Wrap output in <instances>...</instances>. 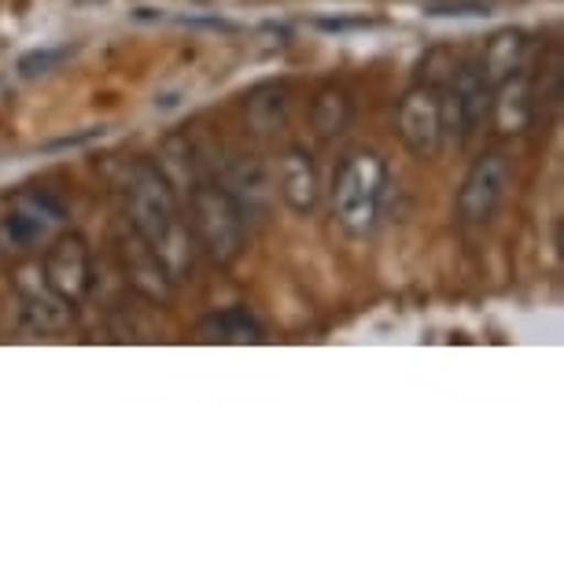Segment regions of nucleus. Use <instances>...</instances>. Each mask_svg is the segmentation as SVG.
<instances>
[{
	"mask_svg": "<svg viewBox=\"0 0 564 564\" xmlns=\"http://www.w3.org/2000/svg\"><path fill=\"white\" fill-rule=\"evenodd\" d=\"M126 221L152 243L159 262L166 265L170 281H185L193 273V251L196 240L188 226L181 221L177 193L170 181L159 174L155 163H137L130 181H126Z\"/></svg>",
	"mask_w": 564,
	"mask_h": 564,
	"instance_id": "1",
	"label": "nucleus"
},
{
	"mask_svg": "<svg viewBox=\"0 0 564 564\" xmlns=\"http://www.w3.org/2000/svg\"><path fill=\"white\" fill-rule=\"evenodd\" d=\"M188 199V232L215 265H232L248 248V218L218 181H199Z\"/></svg>",
	"mask_w": 564,
	"mask_h": 564,
	"instance_id": "2",
	"label": "nucleus"
},
{
	"mask_svg": "<svg viewBox=\"0 0 564 564\" xmlns=\"http://www.w3.org/2000/svg\"><path fill=\"white\" fill-rule=\"evenodd\" d=\"M388 163L377 152H350L333 177V218L350 237H366L380 218Z\"/></svg>",
	"mask_w": 564,
	"mask_h": 564,
	"instance_id": "3",
	"label": "nucleus"
},
{
	"mask_svg": "<svg viewBox=\"0 0 564 564\" xmlns=\"http://www.w3.org/2000/svg\"><path fill=\"white\" fill-rule=\"evenodd\" d=\"M509 193V159L502 152H487L468 166V174L457 188V221L462 226H487Z\"/></svg>",
	"mask_w": 564,
	"mask_h": 564,
	"instance_id": "4",
	"label": "nucleus"
},
{
	"mask_svg": "<svg viewBox=\"0 0 564 564\" xmlns=\"http://www.w3.org/2000/svg\"><path fill=\"white\" fill-rule=\"evenodd\" d=\"M41 281L70 306H78L93 292V254L82 232H63L48 243L41 259Z\"/></svg>",
	"mask_w": 564,
	"mask_h": 564,
	"instance_id": "5",
	"label": "nucleus"
},
{
	"mask_svg": "<svg viewBox=\"0 0 564 564\" xmlns=\"http://www.w3.org/2000/svg\"><path fill=\"white\" fill-rule=\"evenodd\" d=\"M399 141L406 144V152L421 163H429L443 152V119H440V89L435 85H413L406 97L399 100Z\"/></svg>",
	"mask_w": 564,
	"mask_h": 564,
	"instance_id": "6",
	"label": "nucleus"
},
{
	"mask_svg": "<svg viewBox=\"0 0 564 564\" xmlns=\"http://www.w3.org/2000/svg\"><path fill=\"white\" fill-rule=\"evenodd\" d=\"M115 254H119L126 281H130V289L137 295H144V300L155 303V306H166L170 300H174V281H170L166 265L159 262L152 243H148L130 221L115 232Z\"/></svg>",
	"mask_w": 564,
	"mask_h": 564,
	"instance_id": "7",
	"label": "nucleus"
},
{
	"mask_svg": "<svg viewBox=\"0 0 564 564\" xmlns=\"http://www.w3.org/2000/svg\"><path fill=\"white\" fill-rule=\"evenodd\" d=\"M218 185L237 199L243 218H259L270 207V177H265V166L254 155L229 152L218 163Z\"/></svg>",
	"mask_w": 564,
	"mask_h": 564,
	"instance_id": "8",
	"label": "nucleus"
},
{
	"mask_svg": "<svg viewBox=\"0 0 564 564\" xmlns=\"http://www.w3.org/2000/svg\"><path fill=\"white\" fill-rule=\"evenodd\" d=\"M276 193H281L284 207H289L292 215H311L317 207V199H322L314 155L306 152L303 144L284 148L281 159H276Z\"/></svg>",
	"mask_w": 564,
	"mask_h": 564,
	"instance_id": "9",
	"label": "nucleus"
},
{
	"mask_svg": "<svg viewBox=\"0 0 564 564\" xmlns=\"http://www.w3.org/2000/svg\"><path fill=\"white\" fill-rule=\"evenodd\" d=\"M15 289H19V311H23L26 328H34V333H59V328L70 325L74 306L63 303L59 295L41 281V270L37 273L23 270Z\"/></svg>",
	"mask_w": 564,
	"mask_h": 564,
	"instance_id": "10",
	"label": "nucleus"
},
{
	"mask_svg": "<svg viewBox=\"0 0 564 564\" xmlns=\"http://www.w3.org/2000/svg\"><path fill=\"white\" fill-rule=\"evenodd\" d=\"M524 63H528V34L524 30L506 26L484 45V56L476 67H480L484 82L491 85V89H498L502 82L517 78V74L524 70Z\"/></svg>",
	"mask_w": 564,
	"mask_h": 564,
	"instance_id": "11",
	"label": "nucleus"
},
{
	"mask_svg": "<svg viewBox=\"0 0 564 564\" xmlns=\"http://www.w3.org/2000/svg\"><path fill=\"white\" fill-rule=\"evenodd\" d=\"M446 93L454 97L457 111H462V122H465V133H473L487 115H491V100H495V89L484 82V74L476 63H462L451 82H446Z\"/></svg>",
	"mask_w": 564,
	"mask_h": 564,
	"instance_id": "12",
	"label": "nucleus"
},
{
	"mask_svg": "<svg viewBox=\"0 0 564 564\" xmlns=\"http://www.w3.org/2000/svg\"><path fill=\"white\" fill-rule=\"evenodd\" d=\"M491 115L498 122V133H524L531 119H535V104H531V82L524 78V70L517 78L502 82L495 89Z\"/></svg>",
	"mask_w": 564,
	"mask_h": 564,
	"instance_id": "13",
	"label": "nucleus"
},
{
	"mask_svg": "<svg viewBox=\"0 0 564 564\" xmlns=\"http://www.w3.org/2000/svg\"><path fill=\"white\" fill-rule=\"evenodd\" d=\"M155 166H159V174L170 181V188L177 193V199L188 196L193 185L204 181V174H199V152L188 144V137H170V141L159 148Z\"/></svg>",
	"mask_w": 564,
	"mask_h": 564,
	"instance_id": "14",
	"label": "nucleus"
},
{
	"mask_svg": "<svg viewBox=\"0 0 564 564\" xmlns=\"http://www.w3.org/2000/svg\"><path fill=\"white\" fill-rule=\"evenodd\" d=\"M243 115L254 137H273L284 130V115H289V93L284 85H259L248 100H243Z\"/></svg>",
	"mask_w": 564,
	"mask_h": 564,
	"instance_id": "15",
	"label": "nucleus"
},
{
	"mask_svg": "<svg viewBox=\"0 0 564 564\" xmlns=\"http://www.w3.org/2000/svg\"><path fill=\"white\" fill-rule=\"evenodd\" d=\"M350 115H355L350 93L339 89V85H325L311 104V130L317 141H333L350 126Z\"/></svg>",
	"mask_w": 564,
	"mask_h": 564,
	"instance_id": "16",
	"label": "nucleus"
},
{
	"mask_svg": "<svg viewBox=\"0 0 564 564\" xmlns=\"http://www.w3.org/2000/svg\"><path fill=\"white\" fill-rule=\"evenodd\" d=\"M204 333H215L210 339H226V344H259L262 325L254 322V314L248 311V306H229V311L207 317Z\"/></svg>",
	"mask_w": 564,
	"mask_h": 564,
	"instance_id": "17",
	"label": "nucleus"
},
{
	"mask_svg": "<svg viewBox=\"0 0 564 564\" xmlns=\"http://www.w3.org/2000/svg\"><path fill=\"white\" fill-rule=\"evenodd\" d=\"M45 226L48 221H41L34 210L15 207V210H8L4 221H0V237H4L8 248H34V243L45 237Z\"/></svg>",
	"mask_w": 564,
	"mask_h": 564,
	"instance_id": "18",
	"label": "nucleus"
},
{
	"mask_svg": "<svg viewBox=\"0 0 564 564\" xmlns=\"http://www.w3.org/2000/svg\"><path fill=\"white\" fill-rule=\"evenodd\" d=\"M564 63H561V48H553L550 52V63L542 67V74H539V85L531 89V104H535V115H539V108L546 104L550 111H557V104H561V82H564Z\"/></svg>",
	"mask_w": 564,
	"mask_h": 564,
	"instance_id": "19",
	"label": "nucleus"
},
{
	"mask_svg": "<svg viewBox=\"0 0 564 564\" xmlns=\"http://www.w3.org/2000/svg\"><path fill=\"white\" fill-rule=\"evenodd\" d=\"M74 48L70 45H59V48H37V52H26L23 59H19V74L23 78H37V74H48L56 70L63 59H70Z\"/></svg>",
	"mask_w": 564,
	"mask_h": 564,
	"instance_id": "20",
	"label": "nucleus"
},
{
	"mask_svg": "<svg viewBox=\"0 0 564 564\" xmlns=\"http://www.w3.org/2000/svg\"><path fill=\"white\" fill-rule=\"evenodd\" d=\"M424 12L465 19V15H491V4H487V0H429Z\"/></svg>",
	"mask_w": 564,
	"mask_h": 564,
	"instance_id": "21",
	"label": "nucleus"
},
{
	"mask_svg": "<svg viewBox=\"0 0 564 564\" xmlns=\"http://www.w3.org/2000/svg\"><path fill=\"white\" fill-rule=\"evenodd\" d=\"M4 251H8V243H4V237H0V262H4Z\"/></svg>",
	"mask_w": 564,
	"mask_h": 564,
	"instance_id": "22",
	"label": "nucleus"
}]
</instances>
